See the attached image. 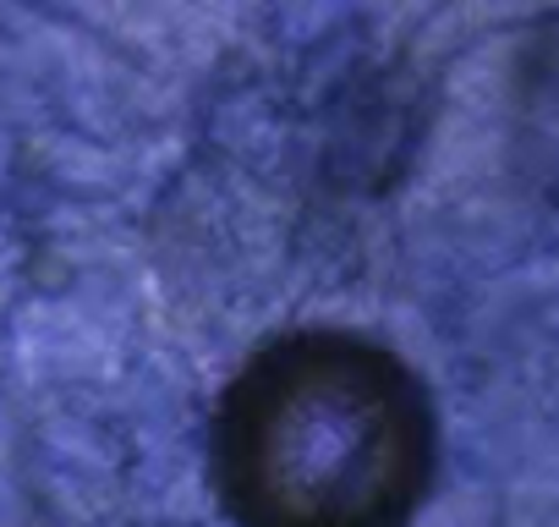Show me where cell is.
Wrapping results in <instances>:
<instances>
[{
  "label": "cell",
  "instance_id": "obj_1",
  "mask_svg": "<svg viewBox=\"0 0 559 527\" xmlns=\"http://www.w3.org/2000/svg\"><path fill=\"white\" fill-rule=\"evenodd\" d=\"M433 467L428 385L357 330L269 336L209 423V478L236 527H406Z\"/></svg>",
  "mask_w": 559,
  "mask_h": 527
}]
</instances>
